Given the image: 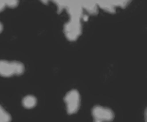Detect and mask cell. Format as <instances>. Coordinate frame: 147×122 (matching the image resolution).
<instances>
[{
	"label": "cell",
	"instance_id": "obj_6",
	"mask_svg": "<svg viewBox=\"0 0 147 122\" xmlns=\"http://www.w3.org/2000/svg\"><path fill=\"white\" fill-rule=\"evenodd\" d=\"M11 121V115L0 105V122H10Z\"/></svg>",
	"mask_w": 147,
	"mask_h": 122
},
{
	"label": "cell",
	"instance_id": "obj_5",
	"mask_svg": "<svg viewBox=\"0 0 147 122\" xmlns=\"http://www.w3.org/2000/svg\"><path fill=\"white\" fill-rule=\"evenodd\" d=\"M37 100L35 96H32V95H27L23 98L22 103L25 109H31L35 107V106L37 105Z\"/></svg>",
	"mask_w": 147,
	"mask_h": 122
},
{
	"label": "cell",
	"instance_id": "obj_4",
	"mask_svg": "<svg viewBox=\"0 0 147 122\" xmlns=\"http://www.w3.org/2000/svg\"><path fill=\"white\" fill-rule=\"evenodd\" d=\"M93 122H111L114 119V113L111 109L103 106H95L91 111Z\"/></svg>",
	"mask_w": 147,
	"mask_h": 122
},
{
	"label": "cell",
	"instance_id": "obj_10",
	"mask_svg": "<svg viewBox=\"0 0 147 122\" xmlns=\"http://www.w3.org/2000/svg\"><path fill=\"white\" fill-rule=\"evenodd\" d=\"M6 7L5 1H0V12L4 9Z\"/></svg>",
	"mask_w": 147,
	"mask_h": 122
},
{
	"label": "cell",
	"instance_id": "obj_3",
	"mask_svg": "<svg viewBox=\"0 0 147 122\" xmlns=\"http://www.w3.org/2000/svg\"><path fill=\"white\" fill-rule=\"evenodd\" d=\"M66 109L68 114H74L78 111L80 106V95L76 89L70 90L64 98Z\"/></svg>",
	"mask_w": 147,
	"mask_h": 122
},
{
	"label": "cell",
	"instance_id": "obj_12",
	"mask_svg": "<svg viewBox=\"0 0 147 122\" xmlns=\"http://www.w3.org/2000/svg\"><path fill=\"white\" fill-rule=\"evenodd\" d=\"M144 116H145V122H147V108H146V111H145Z\"/></svg>",
	"mask_w": 147,
	"mask_h": 122
},
{
	"label": "cell",
	"instance_id": "obj_11",
	"mask_svg": "<svg viewBox=\"0 0 147 122\" xmlns=\"http://www.w3.org/2000/svg\"><path fill=\"white\" fill-rule=\"evenodd\" d=\"M3 29H4V27H3L2 23L0 22V33H1V32L3 31Z\"/></svg>",
	"mask_w": 147,
	"mask_h": 122
},
{
	"label": "cell",
	"instance_id": "obj_8",
	"mask_svg": "<svg viewBox=\"0 0 147 122\" xmlns=\"http://www.w3.org/2000/svg\"><path fill=\"white\" fill-rule=\"evenodd\" d=\"M87 10L92 14H96L98 13V9L96 5H88L87 6Z\"/></svg>",
	"mask_w": 147,
	"mask_h": 122
},
{
	"label": "cell",
	"instance_id": "obj_7",
	"mask_svg": "<svg viewBox=\"0 0 147 122\" xmlns=\"http://www.w3.org/2000/svg\"><path fill=\"white\" fill-rule=\"evenodd\" d=\"M100 7L106 11H109L111 13H114L115 12V8L113 7V4H103V5L100 4Z\"/></svg>",
	"mask_w": 147,
	"mask_h": 122
},
{
	"label": "cell",
	"instance_id": "obj_2",
	"mask_svg": "<svg viewBox=\"0 0 147 122\" xmlns=\"http://www.w3.org/2000/svg\"><path fill=\"white\" fill-rule=\"evenodd\" d=\"M24 72V65L20 61L0 60V75L4 78L21 75Z\"/></svg>",
	"mask_w": 147,
	"mask_h": 122
},
{
	"label": "cell",
	"instance_id": "obj_1",
	"mask_svg": "<svg viewBox=\"0 0 147 122\" xmlns=\"http://www.w3.org/2000/svg\"><path fill=\"white\" fill-rule=\"evenodd\" d=\"M70 19V21L64 26V33L67 40L75 41L81 34V24L80 17L82 15V9L78 6H72L69 8Z\"/></svg>",
	"mask_w": 147,
	"mask_h": 122
},
{
	"label": "cell",
	"instance_id": "obj_9",
	"mask_svg": "<svg viewBox=\"0 0 147 122\" xmlns=\"http://www.w3.org/2000/svg\"><path fill=\"white\" fill-rule=\"evenodd\" d=\"M6 6L10 7V8H15L18 5V1H5Z\"/></svg>",
	"mask_w": 147,
	"mask_h": 122
}]
</instances>
